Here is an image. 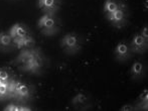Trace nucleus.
<instances>
[{
	"label": "nucleus",
	"instance_id": "obj_1",
	"mask_svg": "<svg viewBox=\"0 0 148 111\" xmlns=\"http://www.w3.org/2000/svg\"><path fill=\"white\" fill-rule=\"evenodd\" d=\"M10 35L13 39H22V37H25L27 35V33H26L25 29L22 28L20 24H15L10 30Z\"/></svg>",
	"mask_w": 148,
	"mask_h": 111
},
{
	"label": "nucleus",
	"instance_id": "obj_2",
	"mask_svg": "<svg viewBox=\"0 0 148 111\" xmlns=\"http://www.w3.org/2000/svg\"><path fill=\"white\" fill-rule=\"evenodd\" d=\"M55 20H53V17L49 15H45L39 20V26L40 28H43L47 30H51V29L55 28Z\"/></svg>",
	"mask_w": 148,
	"mask_h": 111
},
{
	"label": "nucleus",
	"instance_id": "obj_3",
	"mask_svg": "<svg viewBox=\"0 0 148 111\" xmlns=\"http://www.w3.org/2000/svg\"><path fill=\"white\" fill-rule=\"evenodd\" d=\"M14 93L17 94L22 97H26L29 94V89L26 85L22 83H15V90H14Z\"/></svg>",
	"mask_w": 148,
	"mask_h": 111
},
{
	"label": "nucleus",
	"instance_id": "obj_4",
	"mask_svg": "<svg viewBox=\"0 0 148 111\" xmlns=\"http://www.w3.org/2000/svg\"><path fill=\"white\" fill-rule=\"evenodd\" d=\"M107 17L109 18L110 20L115 21L116 23H119V22H121L123 19H124V12H123L121 9H117V10H115L113 13L108 14Z\"/></svg>",
	"mask_w": 148,
	"mask_h": 111
},
{
	"label": "nucleus",
	"instance_id": "obj_5",
	"mask_svg": "<svg viewBox=\"0 0 148 111\" xmlns=\"http://www.w3.org/2000/svg\"><path fill=\"white\" fill-rule=\"evenodd\" d=\"M77 43H78V41H77V39H76V37H75V35L69 34L64 39V45H66V47L71 48V49H73V48H76L77 47Z\"/></svg>",
	"mask_w": 148,
	"mask_h": 111
},
{
	"label": "nucleus",
	"instance_id": "obj_6",
	"mask_svg": "<svg viewBox=\"0 0 148 111\" xmlns=\"http://www.w3.org/2000/svg\"><path fill=\"white\" fill-rule=\"evenodd\" d=\"M118 9V5L116 4V2L112 1V0H107L105 3V12H107V14L113 13L115 10Z\"/></svg>",
	"mask_w": 148,
	"mask_h": 111
},
{
	"label": "nucleus",
	"instance_id": "obj_7",
	"mask_svg": "<svg viewBox=\"0 0 148 111\" xmlns=\"http://www.w3.org/2000/svg\"><path fill=\"white\" fill-rule=\"evenodd\" d=\"M144 43H145V39L141 34L135 35V37L133 39V41H132V46L134 48L143 47V46H144Z\"/></svg>",
	"mask_w": 148,
	"mask_h": 111
},
{
	"label": "nucleus",
	"instance_id": "obj_8",
	"mask_svg": "<svg viewBox=\"0 0 148 111\" xmlns=\"http://www.w3.org/2000/svg\"><path fill=\"white\" fill-rule=\"evenodd\" d=\"M115 52L118 56H125L127 54V52H128V47L125 43H119L116 47Z\"/></svg>",
	"mask_w": 148,
	"mask_h": 111
},
{
	"label": "nucleus",
	"instance_id": "obj_9",
	"mask_svg": "<svg viewBox=\"0 0 148 111\" xmlns=\"http://www.w3.org/2000/svg\"><path fill=\"white\" fill-rule=\"evenodd\" d=\"M11 35L6 34V33H1L0 34V45L2 46H9L11 43Z\"/></svg>",
	"mask_w": 148,
	"mask_h": 111
},
{
	"label": "nucleus",
	"instance_id": "obj_10",
	"mask_svg": "<svg viewBox=\"0 0 148 111\" xmlns=\"http://www.w3.org/2000/svg\"><path fill=\"white\" fill-rule=\"evenodd\" d=\"M39 6L45 8H53L55 6V0H39Z\"/></svg>",
	"mask_w": 148,
	"mask_h": 111
},
{
	"label": "nucleus",
	"instance_id": "obj_11",
	"mask_svg": "<svg viewBox=\"0 0 148 111\" xmlns=\"http://www.w3.org/2000/svg\"><path fill=\"white\" fill-rule=\"evenodd\" d=\"M142 69H143L142 64H141V63L136 62L134 65H133V67H132L133 74H134V75H140L141 72H142Z\"/></svg>",
	"mask_w": 148,
	"mask_h": 111
},
{
	"label": "nucleus",
	"instance_id": "obj_12",
	"mask_svg": "<svg viewBox=\"0 0 148 111\" xmlns=\"http://www.w3.org/2000/svg\"><path fill=\"white\" fill-rule=\"evenodd\" d=\"M8 92V83L0 81V96L6 95Z\"/></svg>",
	"mask_w": 148,
	"mask_h": 111
},
{
	"label": "nucleus",
	"instance_id": "obj_13",
	"mask_svg": "<svg viewBox=\"0 0 148 111\" xmlns=\"http://www.w3.org/2000/svg\"><path fill=\"white\" fill-rule=\"evenodd\" d=\"M86 100V97L83 94H79L74 98V103H83Z\"/></svg>",
	"mask_w": 148,
	"mask_h": 111
},
{
	"label": "nucleus",
	"instance_id": "obj_14",
	"mask_svg": "<svg viewBox=\"0 0 148 111\" xmlns=\"http://www.w3.org/2000/svg\"><path fill=\"white\" fill-rule=\"evenodd\" d=\"M8 74L7 72H5V71L3 70H0V81L1 82H7L8 81Z\"/></svg>",
	"mask_w": 148,
	"mask_h": 111
},
{
	"label": "nucleus",
	"instance_id": "obj_15",
	"mask_svg": "<svg viewBox=\"0 0 148 111\" xmlns=\"http://www.w3.org/2000/svg\"><path fill=\"white\" fill-rule=\"evenodd\" d=\"M140 99L143 101V103H146L147 104V99H148V91H147V90H144V91L141 93Z\"/></svg>",
	"mask_w": 148,
	"mask_h": 111
},
{
	"label": "nucleus",
	"instance_id": "obj_16",
	"mask_svg": "<svg viewBox=\"0 0 148 111\" xmlns=\"http://www.w3.org/2000/svg\"><path fill=\"white\" fill-rule=\"evenodd\" d=\"M5 110H6V111H8V110H9V111H18V106L11 104V105L7 106V107L5 108Z\"/></svg>",
	"mask_w": 148,
	"mask_h": 111
},
{
	"label": "nucleus",
	"instance_id": "obj_17",
	"mask_svg": "<svg viewBox=\"0 0 148 111\" xmlns=\"http://www.w3.org/2000/svg\"><path fill=\"white\" fill-rule=\"evenodd\" d=\"M147 31H148V28H147V26H145L144 28H143V30H142V37H144L145 39H147V37H148V33H147Z\"/></svg>",
	"mask_w": 148,
	"mask_h": 111
},
{
	"label": "nucleus",
	"instance_id": "obj_18",
	"mask_svg": "<svg viewBox=\"0 0 148 111\" xmlns=\"http://www.w3.org/2000/svg\"><path fill=\"white\" fill-rule=\"evenodd\" d=\"M18 111H30V108L24 106H18Z\"/></svg>",
	"mask_w": 148,
	"mask_h": 111
},
{
	"label": "nucleus",
	"instance_id": "obj_19",
	"mask_svg": "<svg viewBox=\"0 0 148 111\" xmlns=\"http://www.w3.org/2000/svg\"><path fill=\"white\" fill-rule=\"evenodd\" d=\"M122 110H123V111H126V110H133V108L131 107V106H129V105H126V106H124V107L122 108Z\"/></svg>",
	"mask_w": 148,
	"mask_h": 111
}]
</instances>
